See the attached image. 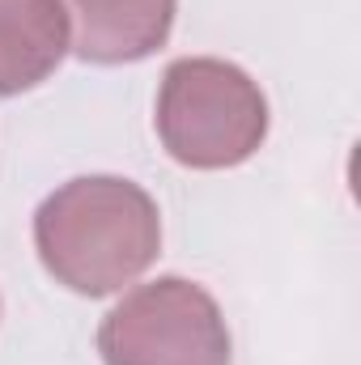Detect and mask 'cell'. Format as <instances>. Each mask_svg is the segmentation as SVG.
<instances>
[{
    "instance_id": "cell-1",
    "label": "cell",
    "mask_w": 361,
    "mask_h": 365,
    "mask_svg": "<svg viewBox=\"0 0 361 365\" xmlns=\"http://www.w3.org/2000/svg\"><path fill=\"white\" fill-rule=\"evenodd\" d=\"M34 247L56 284L81 297H106L158 264L162 212L141 182L81 175L39 204Z\"/></svg>"
},
{
    "instance_id": "cell-2",
    "label": "cell",
    "mask_w": 361,
    "mask_h": 365,
    "mask_svg": "<svg viewBox=\"0 0 361 365\" xmlns=\"http://www.w3.org/2000/svg\"><path fill=\"white\" fill-rule=\"evenodd\" d=\"M153 128L179 166L230 170L251 162L268 140V98L230 60L183 56L162 73Z\"/></svg>"
},
{
    "instance_id": "cell-3",
    "label": "cell",
    "mask_w": 361,
    "mask_h": 365,
    "mask_svg": "<svg viewBox=\"0 0 361 365\" xmlns=\"http://www.w3.org/2000/svg\"><path fill=\"white\" fill-rule=\"evenodd\" d=\"M106 365H230L234 344L217 297L183 276L128 289L98 327Z\"/></svg>"
},
{
    "instance_id": "cell-4",
    "label": "cell",
    "mask_w": 361,
    "mask_h": 365,
    "mask_svg": "<svg viewBox=\"0 0 361 365\" xmlns=\"http://www.w3.org/2000/svg\"><path fill=\"white\" fill-rule=\"evenodd\" d=\"M73 51L86 64H136L166 47L179 0H60Z\"/></svg>"
},
{
    "instance_id": "cell-5",
    "label": "cell",
    "mask_w": 361,
    "mask_h": 365,
    "mask_svg": "<svg viewBox=\"0 0 361 365\" xmlns=\"http://www.w3.org/2000/svg\"><path fill=\"white\" fill-rule=\"evenodd\" d=\"M73 51L60 0H0V98L43 86Z\"/></svg>"
}]
</instances>
